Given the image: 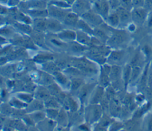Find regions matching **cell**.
<instances>
[{"instance_id":"6da1fadb","label":"cell","mask_w":152,"mask_h":131,"mask_svg":"<svg viewBox=\"0 0 152 131\" xmlns=\"http://www.w3.org/2000/svg\"><path fill=\"white\" fill-rule=\"evenodd\" d=\"M145 12L143 10L141 9H137L135 11L134 14H132V17L134 18V20L138 23L142 22L145 19Z\"/></svg>"},{"instance_id":"7a4b0ae2","label":"cell","mask_w":152,"mask_h":131,"mask_svg":"<svg viewBox=\"0 0 152 131\" xmlns=\"http://www.w3.org/2000/svg\"><path fill=\"white\" fill-rule=\"evenodd\" d=\"M125 39V35L124 34L121 33V32H118V33L115 34L112 38L113 42L116 44H120L122 43L124 40Z\"/></svg>"},{"instance_id":"3957f363","label":"cell","mask_w":152,"mask_h":131,"mask_svg":"<svg viewBox=\"0 0 152 131\" xmlns=\"http://www.w3.org/2000/svg\"><path fill=\"white\" fill-rule=\"evenodd\" d=\"M118 17H119V21L125 22L126 21H128L130 18V15L125 10L121 11H120L119 14H118Z\"/></svg>"},{"instance_id":"277c9868","label":"cell","mask_w":152,"mask_h":131,"mask_svg":"<svg viewBox=\"0 0 152 131\" xmlns=\"http://www.w3.org/2000/svg\"><path fill=\"white\" fill-rule=\"evenodd\" d=\"M110 23L113 26H116L119 24V19L118 14H112L109 18Z\"/></svg>"},{"instance_id":"5b68a950","label":"cell","mask_w":152,"mask_h":131,"mask_svg":"<svg viewBox=\"0 0 152 131\" xmlns=\"http://www.w3.org/2000/svg\"><path fill=\"white\" fill-rule=\"evenodd\" d=\"M129 74H130V67H127L125 69V73H124V79H125L126 82H127L128 80Z\"/></svg>"},{"instance_id":"8992f818","label":"cell","mask_w":152,"mask_h":131,"mask_svg":"<svg viewBox=\"0 0 152 131\" xmlns=\"http://www.w3.org/2000/svg\"><path fill=\"white\" fill-rule=\"evenodd\" d=\"M121 57V54L120 53H113L112 54V58L114 60H119Z\"/></svg>"},{"instance_id":"52a82bcc","label":"cell","mask_w":152,"mask_h":131,"mask_svg":"<svg viewBox=\"0 0 152 131\" xmlns=\"http://www.w3.org/2000/svg\"><path fill=\"white\" fill-rule=\"evenodd\" d=\"M139 71H140V69L138 67H135L134 70H133V73H132V79H134L137 77V75L138 74V73H139Z\"/></svg>"},{"instance_id":"ba28073f","label":"cell","mask_w":152,"mask_h":131,"mask_svg":"<svg viewBox=\"0 0 152 131\" xmlns=\"http://www.w3.org/2000/svg\"><path fill=\"white\" fill-rule=\"evenodd\" d=\"M149 127L150 129H152V122H151L150 123V125H149Z\"/></svg>"}]
</instances>
